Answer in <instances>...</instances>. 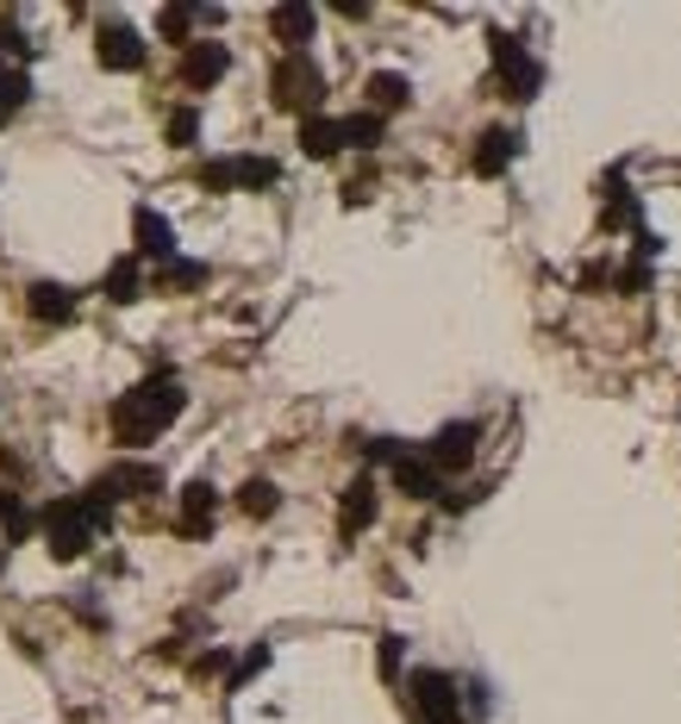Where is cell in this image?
Listing matches in <instances>:
<instances>
[{
	"label": "cell",
	"mask_w": 681,
	"mask_h": 724,
	"mask_svg": "<svg viewBox=\"0 0 681 724\" xmlns=\"http://www.w3.org/2000/svg\"><path fill=\"white\" fill-rule=\"evenodd\" d=\"M487 44H494V69H501V81H506V95L513 100H531L538 88H545V69L526 57V44L513 39V32H494Z\"/></svg>",
	"instance_id": "obj_5"
},
{
	"label": "cell",
	"mask_w": 681,
	"mask_h": 724,
	"mask_svg": "<svg viewBox=\"0 0 681 724\" xmlns=\"http://www.w3.org/2000/svg\"><path fill=\"white\" fill-rule=\"evenodd\" d=\"M344 144H356V151L382 144V113H351L344 119Z\"/></svg>",
	"instance_id": "obj_20"
},
{
	"label": "cell",
	"mask_w": 681,
	"mask_h": 724,
	"mask_svg": "<svg viewBox=\"0 0 681 724\" xmlns=\"http://www.w3.org/2000/svg\"><path fill=\"white\" fill-rule=\"evenodd\" d=\"M182 406H188V394H182L176 375H151L144 387H132V394L113 401V438L125 443V450H144L163 425L182 419Z\"/></svg>",
	"instance_id": "obj_1"
},
{
	"label": "cell",
	"mask_w": 681,
	"mask_h": 724,
	"mask_svg": "<svg viewBox=\"0 0 681 724\" xmlns=\"http://www.w3.org/2000/svg\"><path fill=\"white\" fill-rule=\"evenodd\" d=\"M213 506H219L213 481H188V487H182V537H207L213 531Z\"/></svg>",
	"instance_id": "obj_9"
},
{
	"label": "cell",
	"mask_w": 681,
	"mask_h": 724,
	"mask_svg": "<svg viewBox=\"0 0 681 724\" xmlns=\"http://www.w3.org/2000/svg\"><path fill=\"white\" fill-rule=\"evenodd\" d=\"M32 312H39V319H69V312H76V287L39 282V287H32Z\"/></svg>",
	"instance_id": "obj_18"
},
{
	"label": "cell",
	"mask_w": 681,
	"mask_h": 724,
	"mask_svg": "<svg viewBox=\"0 0 681 724\" xmlns=\"http://www.w3.org/2000/svg\"><path fill=\"white\" fill-rule=\"evenodd\" d=\"M163 282L169 287H200L207 282V263H163Z\"/></svg>",
	"instance_id": "obj_25"
},
{
	"label": "cell",
	"mask_w": 681,
	"mask_h": 724,
	"mask_svg": "<svg viewBox=\"0 0 681 724\" xmlns=\"http://www.w3.org/2000/svg\"><path fill=\"white\" fill-rule=\"evenodd\" d=\"M413 693V718L419 724H463V700H457V681L438 674V668H419L407 681Z\"/></svg>",
	"instance_id": "obj_4"
},
{
	"label": "cell",
	"mask_w": 681,
	"mask_h": 724,
	"mask_svg": "<svg viewBox=\"0 0 681 724\" xmlns=\"http://www.w3.org/2000/svg\"><path fill=\"white\" fill-rule=\"evenodd\" d=\"M132 226H138V250H144V256H156V263H176V226H169L163 212H156V207H138Z\"/></svg>",
	"instance_id": "obj_8"
},
{
	"label": "cell",
	"mask_w": 681,
	"mask_h": 724,
	"mask_svg": "<svg viewBox=\"0 0 681 724\" xmlns=\"http://www.w3.org/2000/svg\"><path fill=\"white\" fill-rule=\"evenodd\" d=\"M363 525H375V481L370 475H356L351 487H344V513H338V531L356 537Z\"/></svg>",
	"instance_id": "obj_12"
},
{
	"label": "cell",
	"mask_w": 681,
	"mask_h": 724,
	"mask_svg": "<svg viewBox=\"0 0 681 724\" xmlns=\"http://www.w3.org/2000/svg\"><path fill=\"white\" fill-rule=\"evenodd\" d=\"M312 25H319V13H312V7H300V0H288V7H275V13H270V32L288 44V51H307Z\"/></svg>",
	"instance_id": "obj_11"
},
{
	"label": "cell",
	"mask_w": 681,
	"mask_h": 724,
	"mask_svg": "<svg viewBox=\"0 0 681 724\" xmlns=\"http://www.w3.org/2000/svg\"><path fill=\"white\" fill-rule=\"evenodd\" d=\"M300 151L307 156H338L344 151V119H300Z\"/></svg>",
	"instance_id": "obj_15"
},
{
	"label": "cell",
	"mask_w": 681,
	"mask_h": 724,
	"mask_svg": "<svg viewBox=\"0 0 681 724\" xmlns=\"http://www.w3.org/2000/svg\"><path fill=\"white\" fill-rule=\"evenodd\" d=\"M475 438H482V425H475V419L444 425V431H438V438L426 443L431 469H438V475H444V469H469V457H475Z\"/></svg>",
	"instance_id": "obj_7"
},
{
	"label": "cell",
	"mask_w": 681,
	"mask_h": 724,
	"mask_svg": "<svg viewBox=\"0 0 681 724\" xmlns=\"http://www.w3.org/2000/svg\"><path fill=\"white\" fill-rule=\"evenodd\" d=\"M25 95H32V81H25L20 69H7V63H0V113L25 107Z\"/></svg>",
	"instance_id": "obj_22"
},
{
	"label": "cell",
	"mask_w": 681,
	"mask_h": 724,
	"mask_svg": "<svg viewBox=\"0 0 681 724\" xmlns=\"http://www.w3.org/2000/svg\"><path fill=\"white\" fill-rule=\"evenodd\" d=\"M226 44H188V57H182V81L188 88H213L219 76H226Z\"/></svg>",
	"instance_id": "obj_10"
},
{
	"label": "cell",
	"mask_w": 681,
	"mask_h": 724,
	"mask_svg": "<svg viewBox=\"0 0 681 724\" xmlns=\"http://www.w3.org/2000/svg\"><path fill=\"white\" fill-rule=\"evenodd\" d=\"M238 506L251 518H270L275 506H282V487H275V481H244V487H238Z\"/></svg>",
	"instance_id": "obj_19"
},
{
	"label": "cell",
	"mask_w": 681,
	"mask_h": 724,
	"mask_svg": "<svg viewBox=\"0 0 681 724\" xmlns=\"http://www.w3.org/2000/svg\"><path fill=\"white\" fill-rule=\"evenodd\" d=\"M138 287H144L138 263H113V275H107V294H113V300L125 306V300H138Z\"/></svg>",
	"instance_id": "obj_21"
},
{
	"label": "cell",
	"mask_w": 681,
	"mask_h": 724,
	"mask_svg": "<svg viewBox=\"0 0 681 724\" xmlns=\"http://www.w3.org/2000/svg\"><path fill=\"white\" fill-rule=\"evenodd\" d=\"M275 163L270 156H232V163H207L200 169V188H270Z\"/></svg>",
	"instance_id": "obj_6"
},
{
	"label": "cell",
	"mask_w": 681,
	"mask_h": 724,
	"mask_svg": "<svg viewBox=\"0 0 681 724\" xmlns=\"http://www.w3.org/2000/svg\"><path fill=\"white\" fill-rule=\"evenodd\" d=\"M363 95H370L375 113H394V107H407V100H413V88H407V76L382 69V76H370V88H363Z\"/></svg>",
	"instance_id": "obj_17"
},
{
	"label": "cell",
	"mask_w": 681,
	"mask_h": 724,
	"mask_svg": "<svg viewBox=\"0 0 681 724\" xmlns=\"http://www.w3.org/2000/svg\"><path fill=\"white\" fill-rule=\"evenodd\" d=\"M100 518H107V513H95L88 500H57V506L44 513V537H51V556L76 562V556L88 550V544H95Z\"/></svg>",
	"instance_id": "obj_2"
},
{
	"label": "cell",
	"mask_w": 681,
	"mask_h": 724,
	"mask_svg": "<svg viewBox=\"0 0 681 724\" xmlns=\"http://www.w3.org/2000/svg\"><path fill=\"white\" fill-rule=\"evenodd\" d=\"M0 119H7V113H0Z\"/></svg>",
	"instance_id": "obj_27"
},
{
	"label": "cell",
	"mask_w": 681,
	"mask_h": 724,
	"mask_svg": "<svg viewBox=\"0 0 681 724\" xmlns=\"http://www.w3.org/2000/svg\"><path fill=\"white\" fill-rule=\"evenodd\" d=\"M270 88H275V107L312 119V107H319V95H326V76H319V63H312L307 51H288V57L275 63Z\"/></svg>",
	"instance_id": "obj_3"
},
{
	"label": "cell",
	"mask_w": 681,
	"mask_h": 724,
	"mask_svg": "<svg viewBox=\"0 0 681 724\" xmlns=\"http://www.w3.org/2000/svg\"><path fill=\"white\" fill-rule=\"evenodd\" d=\"M100 63L107 69H144V39L125 32V25H107L100 32Z\"/></svg>",
	"instance_id": "obj_13"
},
{
	"label": "cell",
	"mask_w": 681,
	"mask_h": 724,
	"mask_svg": "<svg viewBox=\"0 0 681 724\" xmlns=\"http://www.w3.org/2000/svg\"><path fill=\"white\" fill-rule=\"evenodd\" d=\"M513 156H519V132L494 125V132H482V144H475V175H501Z\"/></svg>",
	"instance_id": "obj_14"
},
{
	"label": "cell",
	"mask_w": 681,
	"mask_h": 724,
	"mask_svg": "<svg viewBox=\"0 0 681 724\" xmlns=\"http://www.w3.org/2000/svg\"><path fill=\"white\" fill-rule=\"evenodd\" d=\"M382 674H400V637H382Z\"/></svg>",
	"instance_id": "obj_26"
},
{
	"label": "cell",
	"mask_w": 681,
	"mask_h": 724,
	"mask_svg": "<svg viewBox=\"0 0 681 724\" xmlns=\"http://www.w3.org/2000/svg\"><path fill=\"white\" fill-rule=\"evenodd\" d=\"M195 138H200V113H195V107L169 113V144H195Z\"/></svg>",
	"instance_id": "obj_24"
},
{
	"label": "cell",
	"mask_w": 681,
	"mask_h": 724,
	"mask_svg": "<svg viewBox=\"0 0 681 724\" xmlns=\"http://www.w3.org/2000/svg\"><path fill=\"white\" fill-rule=\"evenodd\" d=\"M200 20V7H163V20H156V32H163V39H188V25Z\"/></svg>",
	"instance_id": "obj_23"
},
{
	"label": "cell",
	"mask_w": 681,
	"mask_h": 724,
	"mask_svg": "<svg viewBox=\"0 0 681 724\" xmlns=\"http://www.w3.org/2000/svg\"><path fill=\"white\" fill-rule=\"evenodd\" d=\"M394 487L413 500H431L438 494V469H431V457H400L394 462Z\"/></svg>",
	"instance_id": "obj_16"
}]
</instances>
